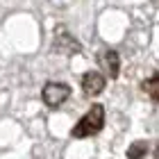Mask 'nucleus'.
Returning <instances> with one entry per match:
<instances>
[{"instance_id": "f257e3e1", "label": "nucleus", "mask_w": 159, "mask_h": 159, "mask_svg": "<svg viewBox=\"0 0 159 159\" xmlns=\"http://www.w3.org/2000/svg\"><path fill=\"white\" fill-rule=\"evenodd\" d=\"M105 127V107L93 105L82 118L77 120V125L73 127V136L75 139H89V136L98 134Z\"/></svg>"}, {"instance_id": "f03ea898", "label": "nucleus", "mask_w": 159, "mask_h": 159, "mask_svg": "<svg viewBox=\"0 0 159 159\" xmlns=\"http://www.w3.org/2000/svg\"><path fill=\"white\" fill-rule=\"evenodd\" d=\"M43 102H46L48 107H59L61 102H66L68 96H70V86L68 84H61V82H48L46 86H43Z\"/></svg>"}, {"instance_id": "7ed1b4c3", "label": "nucleus", "mask_w": 159, "mask_h": 159, "mask_svg": "<svg viewBox=\"0 0 159 159\" xmlns=\"http://www.w3.org/2000/svg\"><path fill=\"white\" fill-rule=\"evenodd\" d=\"M105 75L98 73V70H89V73H84L82 77V91L86 93L89 98H96L100 93L105 91Z\"/></svg>"}, {"instance_id": "20e7f679", "label": "nucleus", "mask_w": 159, "mask_h": 159, "mask_svg": "<svg viewBox=\"0 0 159 159\" xmlns=\"http://www.w3.org/2000/svg\"><path fill=\"white\" fill-rule=\"evenodd\" d=\"M100 66H102V73H107L109 77L116 80L120 73V57L116 50H107V52L100 55Z\"/></svg>"}, {"instance_id": "39448f33", "label": "nucleus", "mask_w": 159, "mask_h": 159, "mask_svg": "<svg viewBox=\"0 0 159 159\" xmlns=\"http://www.w3.org/2000/svg\"><path fill=\"white\" fill-rule=\"evenodd\" d=\"M143 91H146L152 100L159 102V75L157 77H148L146 82H143Z\"/></svg>"}, {"instance_id": "423d86ee", "label": "nucleus", "mask_w": 159, "mask_h": 159, "mask_svg": "<svg viewBox=\"0 0 159 159\" xmlns=\"http://www.w3.org/2000/svg\"><path fill=\"white\" fill-rule=\"evenodd\" d=\"M146 152H148V146L143 141H136V143H132V146L127 148V159H143Z\"/></svg>"}, {"instance_id": "0eeeda50", "label": "nucleus", "mask_w": 159, "mask_h": 159, "mask_svg": "<svg viewBox=\"0 0 159 159\" xmlns=\"http://www.w3.org/2000/svg\"><path fill=\"white\" fill-rule=\"evenodd\" d=\"M66 46H70L73 50H80V43H77V41H73V39L68 37V34H59V37H57V43H55V48H57V50L61 48V52L66 55Z\"/></svg>"}]
</instances>
